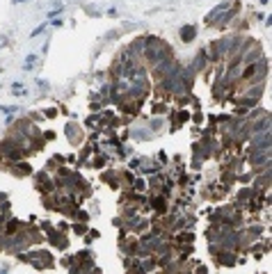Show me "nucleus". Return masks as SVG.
<instances>
[{
	"label": "nucleus",
	"mask_w": 272,
	"mask_h": 274,
	"mask_svg": "<svg viewBox=\"0 0 272 274\" xmlns=\"http://www.w3.org/2000/svg\"><path fill=\"white\" fill-rule=\"evenodd\" d=\"M190 37H192V30H185V32H183V39H185V41H190Z\"/></svg>",
	"instance_id": "obj_1"
}]
</instances>
